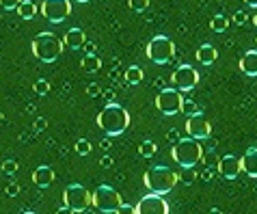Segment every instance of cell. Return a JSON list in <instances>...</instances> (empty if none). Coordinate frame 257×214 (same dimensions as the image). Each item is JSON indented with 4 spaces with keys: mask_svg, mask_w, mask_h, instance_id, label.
I'll return each mask as SVG.
<instances>
[{
    "mask_svg": "<svg viewBox=\"0 0 257 214\" xmlns=\"http://www.w3.org/2000/svg\"><path fill=\"white\" fill-rule=\"evenodd\" d=\"M95 121L108 137H119V134H123L127 130V126H130V113H127L123 106L110 102L99 111Z\"/></svg>",
    "mask_w": 257,
    "mask_h": 214,
    "instance_id": "cell-1",
    "label": "cell"
},
{
    "mask_svg": "<svg viewBox=\"0 0 257 214\" xmlns=\"http://www.w3.org/2000/svg\"><path fill=\"white\" fill-rule=\"evenodd\" d=\"M177 180H180V175L175 173L173 169L164 167V165H158V167H152L145 173V186L156 192V195H169L171 190L175 188Z\"/></svg>",
    "mask_w": 257,
    "mask_h": 214,
    "instance_id": "cell-2",
    "label": "cell"
},
{
    "mask_svg": "<svg viewBox=\"0 0 257 214\" xmlns=\"http://www.w3.org/2000/svg\"><path fill=\"white\" fill-rule=\"evenodd\" d=\"M171 156L180 167L184 169H192L199 160L203 158V147L197 139H182L177 141L173 149H171Z\"/></svg>",
    "mask_w": 257,
    "mask_h": 214,
    "instance_id": "cell-3",
    "label": "cell"
},
{
    "mask_svg": "<svg viewBox=\"0 0 257 214\" xmlns=\"http://www.w3.org/2000/svg\"><path fill=\"white\" fill-rule=\"evenodd\" d=\"M33 54L37 56L39 61H44V63H54L56 59L61 56L63 52V41L59 37H54L52 33H39L37 37L33 39Z\"/></svg>",
    "mask_w": 257,
    "mask_h": 214,
    "instance_id": "cell-4",
    "label": "cell"
},
{
    "mask_svg": "<svg viewBox=\"0 0 257 214\" xmlns=\"http://www.w3.org/2000/svg\"><path fill=\"white\" fill-rule=\"evenodd\" d=\"M91 203H93V208H97L104 214H115L123 201H121V195L115 188L108 186V184H102V186H97L95 192L91 195Z\"/></svg>",
    "mask_w": 257,
    "mask_h": 214,
    "instance_id": "cell-5",
    "label": "cell"
},
{
    "mask_svg": "<svg viewBox=\"0 0 257 214\" xmlns=\"http://www.w3.org/2000/svg\"><path fill=\"white\" fill-rule=\"evenodd\" d=\"M173 54H175V44L169 37H164V35H156V37L147 44V59L158 63V65L169 63L173 59Z\"/></svg>",
    "mask_w": 257,
    "mask_h": 214,
    "instance_id": "cell-6",
    "label": "cell"
},
{
    "mask_svg": "<svg viewBox=\"0 0 257 214\" xmlns=\"http://www.w3.org/2000/svg\"><path fill=\"white\" fill-rule=\"evenodd\" d=\"M63 203L74 212H84L91 205V192L80 184H69L63 192Z\"/></svg>",
    "mask_w": 257,
    "mask_h": 214,
    "instance_id": "cell-7",
    "label": "cell"
},
{
    "mask_svg": "<svg viewBox=\"0 0 257 214\" xmlns=\"http://www.w3.org/2000/svg\"><path fill=\"white\" fill-rule=\"evenodd\" d=\"M182 104H184V97H182V91L173 89H162L158 97H156V109H158L162 115H177L182 111Z\"/></svg>",
    "mask_w": 257,
    "mask_h": 214,
    "instance_id": "cell-8",
    "label": "cell"
},
{
    "mask_svg": "<svg viewBox=\"0 0 257 214\" xmlns=\"http://www.w3.org/2000/svg\"><path fill=\"white\" fill-rule=\"evenodd\" d=\"M171 82H173V87L177 91L188 93V91H192L199 84V71L192 65H177L173 76H171Z\"/></svg>",
    "mask_w": 257,
    "mask_h": 214,
    "instance_id": "cell-9",
    "label": "cell"
},
{
    "mask_svg": "<svg viewBox=\"0 0 257 214\" xmlns=\"http://www.w3.org/2000/svg\"><path fill=\"white\" fill-rule=\"evenodd\" d=\"M41 13L44 18L50 20L52 24H61L65 22L71 13V3L69 0H44L41 5Z\"/></svg>",
    "mask_w": 257,
    "mask_h": 214,
    "instance_id": "cell-10",
    "label": "cell"
},
{
    "mask_svg": "<svg viewBox=\"0 0 257 214\" xmlns=\"http://www.w3.org/2000/svg\"><path fill=\"white\" fill-rule=\"evenodd\" d=\"M137 214H169V203L164 201L162 195H145L137 203Z\"/></svg>",
    "mask_w": 257,
    "mask_h": 214,
    "instance_id": "cell-11",
    "label": "cell"
},
{
    "mask_svg": "<svg viewBox=\"0 0 257 214\" xmlns=\"http://www.w3.org/2000/svg\"><path fill=\"white\" fill-rule=\"evenodd\" d=\"M186 134H188L190 139H197V141L210 139L212 126H210V121H205L201 115L188 117V121H186Z\"/></svg>",
    "mask_w": 257,
    "mask_h": 214,
    "instance_id": "cell-12",
    "label": "cell"
},
{
    "mask_svg": "<svg viewBox=\"0 0 257 214\" xmlns=\"http://www.w3.org/2000/svg\"><path fill=\"white\" fill-rule=\"evenodd\" d=\"M242 171V165H240V158L233 154H225L223 158L218 160V173L225 177V180H235L238 173Z\"/></svg>",
    "mask_w": 257,
    "mask_h": 214,
    "instance_id": "cell-13",
    "label": "cell"
},
{
    "mask_svg": "<svg viewBox=\"0 0 257 214\" xmlns=\"http://www.w3.org/2000/svg\"><path fill=\"white\" fill-rule=\"evenodd\" d=\"M84 41H87V37H84V31L82 28H69V31L63 35V46H67L71 50H78V48H82L84 46Z\"/></svg>",
    "mask_w": 257,
    "mask_h": 214,
    "instance_id": "cell-14",
    "label": "cell"
},
{
    "mask_svg": "<svg viewBox=\"0 0 257 214\" xmlns=\"http://www.w3.org/2000/svg\"><path fill=\"white\" fill-rule=\"evenodd\" d=\"M240 165L242 171L248 175V177H257V147H248L244 156L240 158Z\"/></svg>",
    "mask_w": 257,
    "mask_h": 214,
    "instance_id": "cell-15",
    "label": "cell"
},
{
    "mask_svg": "<svg viewBox=\"0 0 257 214\" xmlns=\"http://www.w3.org/2000/svg\"><path fill=\"white\" fill-rule=\"evenodd\" d=\"M33 182L37 184L39 188H48L50 184L54 182V171L50 167H46V165L37 167V169H35V173H33Z\"/></svg>",
    "mask_w": 257,
    "mask_h": 214,
    "instance_id": "cell-16",
    "label": "cell"
},
{
    "mask_svg": "<svg viewBox=\"0 0 257 214\" xmlns=\"http://www.w3.org/2000/svg\"><path fill=\"white\" fill-rule=\"evenodd\" d=\"M195 56H197V61L201 63V65H212V63H216L218 52H216V48H214V46L203 44V46H199Z\"/></svg>",
    "mask_w": 257,
    "mask_h": 214,
    "instance_id": "cell-17",
    "label": "cell"
},
{
    "mask_svg": "<svg viewBox=\"0 0 257 214\" xmlns=\"http://www.w3.org/2000/svg\"><path fill=\"white\" fill-rule=\"evenodd\" d=\"M240 69L246 76H257V50H248V52L240 59Z\"/></svg>",
    "mask_w": 257,
    "mask_h": 214,
    "instance_id": "cell-18",
    "label": "cell"
},
{
    "mask_svg": "<svg viewBox=\"0 0 257 214\" xmlns=\"http://www.w3.org/2000/svg\"><path fill=\"white\" fill-rule=\"evenodd\" d=\"M16 11H18V16L22 18V20H33L35 16H37L39 9H37V5H35L33 0H22V3L18 5Z\"/></svg>",
    "mask_w": 257,
    "mask_h": 214,
    "instance_id": "cell-19",
    "label": "cell"
},
{
    "mask_svg": "<svg viewBox=\"0 0 257 214\" xmlns=\"http://www.w3.org/2000/svg\"><path fill=\"white\" fill-rule=\"evenodd\" d=\"M80 65H82L84 71H89V74H97L99 67H102V61H99L95 54H84L82 61H80Z\"/></svg>",
    "mask_w": 257,
    "mask_h": 214,
    "instance_id": "cell-20",
    "label": "cell"
},
{
    "mask_svg": "<svg viewBox=\"0 0 257 214\" xmlns=\"http://www.w3.org/2000/svg\"><path fill=\"white\" fill-rule=\"evenodd\" d=\"M143 80V69L139 65H130L125 69V82L127 84H139Z\"/></svg>",
    "mask_w": 257,
    "mask_h": 214,
    "instance_id": "cell-21",
    "label": "cell"
},
{
    "mask_svg": "<svg viewBox=\"0 0 257 214\" xmlns=\"http://www.w3.org/2000/svg\"><path fill=\"white\" fill-rule=\"evenodd\" d=\"M182 113H184V115H188V117H195V115H201L203 109H201V106H199L197 102H192V99H184Z\"/></svg>",
    "mask_w": 257,
    "mask_h": 214,
    "instance_id": "cell-22",
    "label": "cell"
},
{
    "mask_svg": "<svg viewBox=\"0 0 257 214\" xmlns=\"http://www.w3.org/2000/svg\"><path fill=\"white\" fill-rule=\"evenodd\" d=\"M227 26H229V20H227L225 16H214L210 20V28H212L214 33H225Z\"/></svg>",
    "mask_w": 257,
    "mask_h": 214,
    "instance_id": "cell-23",
    "label": "cell"
},
{
    "mask_svg": "<svg viewBox=\"0 0 257 214\" xmlns=\"http://www.w3.org/2000/svg\"><path fill=\"white\" fill-rule=\"evenodd\" d=\"M156 143L154 141H143L141 145H139V154L143 156V158H152V156L156 154Z\"/></svg>",
    "mask_w": 257,
    "mask_h": 214,
    "instance_id": "cell-24",
    "label": "cell"
},
{
    "mask_svg": "<svg viewBox=\"0 0 257 214\" xmlns=\"http://www.w3.org/2000/svg\"><path fill=\"white\" fill-rule=\"evenodd\" d=\"M74 149H76V154H78V156H89V154H91V149H93V145H91L87 139H78V141H76V145H74Z\"/></svg>",
    "mask_w": 257,
    "mask_h": 214,
    "instance_id": "cell-25",
    "label": "cell"
},
{
    "mask_svg": "<svg viewBox=\"0 0 257 214\" xmlns=\"http://www.w3.org/2000/svg\"><path fill=\"white\" fill-rule=\"evenodd\" d=\"M127 7H130L132 11L141 13V11H147V9H149V0H130V3H127Z\"/></svg>",
    "mask_w": 257,
    "mask_h": 214,
    "instance_id": "cell-26",
    "label": "cell"
},
{
    "mask_svg": "<svg viewBox=\"0 0 257 214\" xmlns=\"http://www.w3.org/2000/svg\"><path fill=\"white\" fill-rule=\"evenodd\" d=\"M201 160L205 162V167H212L214 169V167H218V160L220 158H216V154H214V152H208V154L203 152V158Z\"/></svg>",
    "mask_w": 257,
    "mask_h": 214,
    "instance_id": "cell-27",
    "label": "cell"
},
{
    "mask_svg": "<svg viewBox=\"0 0 257 214\" xmlns=\"http://www.w3.org/2000/svg\"><path fill=\"white\" fill-rule=\"evenodd\" d=\"M48 91H50V82L48 80H37L35 82V93L37 95H46Z\"/></svg>",
    "mask_w": 257,
    "mask_h": 214,
    "instance_id": "cell-28",
    "label": "cell"
},
{
    "mask_svg": "<svg viewBox=\"0 0 257 214\" xmlns=\"http://www.w3.org/2000/svg\"><path fill=\"white\" fill-rule=\"evenodd\" d=\"M16 171H18V162H16V160H7V162H3V173L13 175Z\"/></svg>",
    "mask_w": 257,
    "mask_h": 214,
    "instance_id": "cell-29",
    "label": "cell"
},
{
    "mask_svg": "<svg viewBox=\"0 0 257 214\" xmlns=\"http://www.w3.org/2000/svg\"><path fill=\"white\" fill-rule=\"evenodd\" d=\"M115 214H137V205H130V203H121Z\"/></svg>",
    "mask_w": 257,
    "mask_h": 214,
    "instance_id": "cell-30",
    "label": "cell"
},
{
    "mask_svg": "<svg viewBox=\"0 0 257 214\" xmlns=\"http://www.w3.org/2000/svg\"><path fill=\"white\" fill-rule=\"evenodd\" d=\"M5 195L7 197H18L20 195V186H18V184H7V186H5Z\"/></svg>",
    "mask_w": 257,
    "mask_h": 214,
    "instance_id": "cell-31",
    "label": "cell"
},
{
    "mask_svg": "<svg viewBox=\"0 0 257 214\" xmlns=\"http://www.w3.org/2000/svg\"><path fill=\"white\" fill-rule=\"evenodd\" d=\"M20 3H22V0H0V7L7 11H11V9H18Z\"/></svg>",
    "mask_w": 257,
    "mask_h": 214,
    "instance_id": "cell-32",
    "label": "cell"
},
{
    "mask_svg": "<svg viewBox=\"0 0 257 214\" xmlns=\"http://www.w3.org/2000/svg\"><path fill=\"white\" fill-rule=\"evenodd\" d=\"M87 95H91V97L99 95V84H97V82H89V84H87Z\"/></svg>",
    "mask_w": 257,
    "mask_h": 214,
    "instance_id": "cell-33",
    "label": "cell"
},
{
    "mask_svg": "<svg viewBox=\"0 0 257 214\" xmlns=\"http://www.w3.org/2000/svg\"><path fill=\"white\" fill-rule=\"evenodd\" d=\"M167 141H171V143H173V145H175V143L180 141V132H177L175 128H171V130L167 132Z\"/></svg>",
    "mask_w": 257,
    "mask_h": 214,
    "instance_id": "cell-34",
    "label": "cell"
},
{
    "mask_svg": "<svg viewBox=\"0 0 257 214\" xmlns=\"http://www.w3.org/2000/svg\"><path fill=\"white\" fill-rule=\"evenodd\" d=\"M195 177H197V175L192 173L190 169H186V171H184V175H182V180L186 182V184H192V182H195Z\"/></svg>",
    "mask_w": 257,
    "mask_h": 214,
    "instance_id": "cell-35",
    "label": "cell"
},
{
    "mask_svg": "<svg viewBox=\"0 0 257 214\" xmlns=\"http://www.w3.org/2000/svg\"><path fill=\"white\" fill-rule=\"evenodd\" d=\"M244 22H246V13L244 11H238L233 16V24H244Z\"/></svg>",
    "mask_w": 257,
    "mask_h": 214,
    "instance_id": "cell-36",
    "label": "cell"
},
{
    "mask_svg": "<svg viewBox=\"0 0 257 214\" xmlns=\"http://www.w3.org/2000/svg\"><path fill=\"white\" fill-rule=\"evenodd\" d=\"M46 126H48V121L44 117H39V119H35V130H46Z\"/></svg>",
    "mask_w": 257,
    "mask_h": 214,
    "instance_id": "cell-37",
    "label": "cell"
},
{
    "mask_svg": "<svg viewBox=\"0 0 257 214\" xmlns=\"http://www.w3.org/2000/svg\"><path fill=\"white\" fill-rule=\"evenodd\" d=\"M99 165H102L104 169H108V167H112V156H104L102 160H99Z\"/></svg>",
    "mask_w": 257,
    "mask_h": 214,
    "instance_id": "cell-38",
    "label": "cell"
},
{
    "mask_svg": "<svg viewBox=\"0 0 257 214\" xmlns=\"http://www.w3.org/2000/svg\"><path fill=\"white\" fill-rule=\"evenodd\" d=\"M84 50H87V54H95V44H91V41H84Z\"/></svg>",
    "mask_w": 257,
    "mask_h": 214,
    "instance_id": "cell-39",
    "label": "cell"
},
{
    "mask_svg": "<svg viewBox=\"0 0 257 214\" xmlns=\"http://www.w3.org/2000/svg\"><path fill=\"white\" fill-rule=\"evenodd\" d=\"M212 173H214V169H212V167H208V169H205L203 173H201V180H205V182H208L210 177H212Z\"/></svg>",
    "mask_w": 257,
    "mask_h": 214,
    "instance_id": "cell-40",
    "label": "cell"
},
{
    "mask_svg": "<svg viewBox=\"0 0 257 214\" xmlns=\"http://www.w3.org/2000/svg\"><path fill=\"white\" fill-rule=\"evenodd\" d=\"M56 214H76V212L71 210V208H67L65 203H63V208H59V210H56Z\"/></svg>",
    "mask_w": 257,
    "mask_h": 214,
    "instance_id": "cell-41",
    "label": "cell"
},
{
    "mask_svg": "<svg viewBox=\"0 0 257 214\" xmlns=\"http://www.w3.org/2000/svg\"><path fill=\"white\" fill-rule=\"evenodd\" d=\"M99 147H102L104 152H106V149H110V139H104L102 143H99Z\"/></svg>",
    "mask_w": 257,
    "mask_h": 214,
    "instance_id": "cell-42",
    "label": "cell"
},
{
    "mask_svg": "<svg viewBox=\"0 0 257 214\" xmlns=\"http://www.w3.org/2000/svg\"><path fill=\"white\" fill-rule=\"evenodd\" d=\"M106 99H108V104L115 99V91H106Z\"/></svg>",
    "mask_w": 257,
    "mask_h": 214,
    "instance_id": "cell-43",
    "label": "cell"
},
{
    "mask_svg": "<svg viewBox=\"0 0 257 214\" xmlns=\"http://www.w3.org/2000/svg\"><path fill=\"white\" fill-rule=\"evenodd\" d=\"M244 3H246L248 7H255V9H257V0H244Z\"/></svg>",
    "mask_w": 257,
    "mask_h": 214,
    "instance_id": "cell-44",
    "label": "cell"
},
{
    "mask_svg": "<svg viewBox=\"0 0 257 214\" xmlns=\"http://www.w3.org/2000/svg\"><path fill=\"white\" fill-rule=\"evenodd\" d=\"M208 214H223V212H220V210H218V208H212V210H210V212H208Z\"/></svg>",
    "mask_w": 257,
    "mask_h": 214,
    "instance_id": "cell-45",
    "label": "cell"
},
{
    "mask_svg": "<svg viewBox=\"0 0 257 214\" xmlns=\"http://www.w3.org/2000/svg\"><path fill=\"white\" fill-rule=\"evenodd\" d=\"M253 24L257 26V13H255V18H253Z\"/></svg>",
    "mask_w": 257,
    "mask_h": 214,
    "instance_id": "cell-46",
    "label": "cell"
},
{
    "mask_svg": "<svg viewBox=\"0 0 257 214\" xmlns=\"http://www.w3.org/2000/svg\"><path fill=\"white\" fill-rule=\"evenodd\" d=\"M78 3H91V0H78Z\"/></svg>",
    "mask_w": 257,
    "mask_h": 214,
    "instance_id": "cell-47",
    "label": "cell"
},
{
    "mask_svg": "<svg viewBox=\"0 0 257 214\" xmlns=\"http://www.w3.org/2000/svg\"><path fill=\"white\" fill-rule=\"evenodd\" d=\"M24 214H35V212H24Z\"/></svg>",
    "mask_w": 257,
    "mask_h": 214,
    "instance_id": "cell-48",
    "label": "cell"
}]
</instances>
